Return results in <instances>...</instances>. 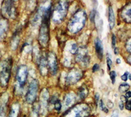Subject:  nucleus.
<instances>
[{
    "instance_id": "obj_1",
    "label": "nucleus",
    "mask_w": 131,
    "mask_h": 117,
    "mask_svg": "<svg viewBox=\"0 0 131 117\" xmlns=\"http://www.w3.org/2000/svg\"><path fill=\"white\" fill-rule=\"evenodd\" d=\"M87 20L86 12L83 9L79 10L73 15L68 23V28L70 32L77 34L83 28Z\"/></svg>"
},
{
    "instance_id": "obj_2",
    "label": "nucleus",
    "mask_w": 131,
    "mask_h": 117,
    "mask_svg": "<svg viewBox=\"0 0 131 117\" xmlns=\"http://www.w3.org/2000/svg\"><path fill=\"white\" fill-rule=\"evenodd\" d=\"M13 61L7 59L0 62V84L2 87L7 86L11 74Z\"/></svg>"
},
{
    "instance_id": "obj_3",
    "label": "nucleus",
    "mask_w": 131,
    "mask_h": 117,
    "mask_svg": "<svg viewBox=\"0 0 131 117\" xmlns=\"http://www.w3.org/2000/svg\"><path fill=\"white\" fill-rule=\"evenodd\" d=\"M68 10V2L67 1H60L55 6L52 13V21L54 23L60 24L64 19Z\"/></svg>"
},
{
    "instance_id": "obj_4",
    "label": "nucleus",
    "mask_w": 131,
    "mask_h": 117,
    "mask_svg": "<svg viewBox=\"0 0 131 117\" xmlns=\"http://www.w3.org/2000/svg\"><path fill=\"white\" fill-rule=\"evenodd\" d=\"M90 107L86 104H79L68 111L64 117H87L90 114Z\"/></svg>"
},
{
    "instance_id": "obj_5",
    "label": "nucleus",
    "mask_w": 131,
    "mask_h": 117,
    "mask_svg": "<svg viewBox=\"0 0 131 117\" xmlns=\"http://www.w3.org/2000/svg\"><path fill=\"white\" fill-rule=\"evenodd\" d=\"M39 90V82L37 80H33L29 85L28 90L26 95V102L29 104H32L36 101L37 93Z\"/></svg>"
},
{
    "instance_id": "obj_6",
    "label": "nucleus",
    "mask_w": 131,
    "mask_h": 117,
    "mask_svg": "<svg viewBox=\"0 0 131 117\" xmlns=\"http://www.w3.org/2000/svg\"><path fill=\"white\" fill-rule=\"evenodd\" d=\"M2 15L5 18H15L16 9L13 1H5L2 5Z\"/></svg>"
},
{
    "instance_id": "obj_7",
    "label": "nucleus",
    "mask_w": 131,
    "mask_h": 117,
    "mask_svg": "<svg viewBox=\"0 0 131 117\" xmlns=\"http://www.w3.org/2000/svg\"><path fill=\"white\" fill-rule=\"evenodd\" d=\"M28 71L26 65H20L17 69L16 74V80L17 86L20 88H23L25 85L28 78Z\"/></svg>"
},
{
    "instance_id": "obj_8",
    "label": "nucleus",
    "mask_w": 131,
    "mask_h": 117,
    "mask_svg": "<svg viewBox=\"0 0 131 117\" xmlns=\"http://www.w3.org/2000/svg\"><path fill=\"white\" fill-rule=\"evenodd\" d=\"M49 41V23H41L39 42L42 46H46Z\"/></svg>"
},
{
    "instance_id": "obj_9",
    "label": "nucleus",
    "mask_w": 131,
    "mask_h": 117,
    "mask_svg": "<svg viewBox=\"0 0 131 117\" xmlns=\"http://www.w3.org/2000/svg\"><path fill=\"white\" fill-rule=\"evenodd\" d=\"M83 76V72L81 70L74 69L70 71L66 76V82L68 85H73L78 82Z\"/></svg>"
},
{
    "instance_id": "obj_10",
    "label": "nucleus",
    "mask_w": 131,
    "mask_h": 117,
    "mask_svg": "<svg viewBox=\"0 0 131 117\" xmlns=\"http://www.w3.org/2000/svg\"><path fill=\"white\" fill-rule=\"evenodd\" d=\"M47 61L49 71L52 75H55L58 71V62L56 55L54 53H49L47 57Z\"/></svg>"
},
{
    "instance_id": "obj_11",
    "label": "nucleus",
    "mask_w": 131,
    "mask_h": 117,
    "mask_svg": "<svg viewBox=\"0 0 131 117\" xmlns=\"http://www.w3.org/2000/svg\"><path fill=\"white\" fill-rule=\"evenodd\" d=\"M75 59L78 63L82 64L83 66H88L90 63V57L88 55L87 49L85 47H82L81 48L78 50Z\"/></svg>"
},
{
    "instance_id": "obj_12",
    "label": "nucleus",
    "mask_w": 131,
    "mask_h": 117,
    "mask_svg": "<svg viewBox=\"0 0 131 117\" xmlns=\"http://www.w3.org/2000/svg\"><path fill=\"white\" fill-rule=\"evenodd\" d=\"M49 98H50V95H49V91L47 90V89H43L41 92L40 101H39V103L40 110H41V113L43 114H44L46 111V109L47 107L49 101Z\"/></svg>"
},
{
    "instance_id": "obj_13",
    "label": "nucleus",
    "mask_w": 131,
    "mask_h": 117,
    "mask_svg": "<svg viewBox=\"0 0 131 117\" xmlns=\"http://www.w3.org/2000/svg\"><path fill=\"white\" fill-rule=\"evenodd\" d=\"M9 101V95L4 93L0 98V117H5L6 113L7 106Z\"/></svg>"
},
{
    "instance_id": "obj_14",
    "label": "nucleus",
    "mask_w": 131,
    "mask_h": 117,
    "mask_svg": "<svg viewBox=\"0 0 131 117\" xmlns=\"http://www.w3.org/2000/svg\"><path fill=\"white\" fill-rule=\"evenodd\" d=\"M9 29V24L6 19H0V41L5 39Z\"/></svg>"
},
{
    "instance_id": "obj_15",
    "label": "nucleus",
    "mask_w": 131,
    "mask_h": 117,
    "mask_svg": "<svg viewBox=\"0 0 131 117\" xmlns=\"http://www.w3.org/2000/svg\"><path fill=\"white\" fill-rule=\"evenodd\" d=\"M121 17L123 20L125 21V23H130L131 20V8H130V3L128 4L127 6L123 9L122 12H121Z\"/></svg>"
},
{
    "instance_id": "obj_16",
    "label": "nucleus",
    "mask_w": 131,
    "mask_h": 117,
    "mask_svg": "<svg viewBox=\"0 0 131 117\" xmlns=\"http://www.w3.org/2000/svg\"><path fill=\"white\" fill-rule=\"evenodd\" d=\"M94 46H95L96 52L99 59L101 60L103 57V53H104V47L102 41L98 38H96L94 40Z\"/></svg>"
},
{
    "instance_id": "obj_17",
    "label": "nucleus",
    "mask_w": 131,
    "mask_h": 117,
    "mask_svg": "<svg viewBox=\"0 0 131 117\" xmlns=\"http://www.w3.org/2000/svg\"><path fill=\"white\" fill-rule=\"evenodd\" d=\"M39 71L41 74L43 76H46L49 72V69L47 66V57H41L39 61Z\"/></svg>"
},
{
    "instance_id": "obj_18",
    "label": "nucleus",
    "mask_w": 131,
    "mask_h": 117,
    "mask_svg": "<svg viewBox=\"0 0 131 117\" xmlns=\"http://www.w3.org/2000/svg\"><path fill=\"white\" fill-rule=\"evenodd\" d=\"M76 100V95L74 93L71 92V93H68L64 98V105L66 107H69L72 106L75 103Z\"/></svg>"
},
{
    "instance_id": "obj_19",
    "label": "nucleus",
    "mask_w": 131,
    "mask_h": 117,
    "mask_svg": "<svg viewBox=\"0 0 131 117\" xmlns=\"http://www.w3.org/2000/svg\"><path fill=\"white\" fill-rule=\"evenodd\" d=\"M108 21L110 28V29H113L115 26V18L114 11H113V9L112 7V6L109 7Z\"/></svg>"
},
{
    "instance_id": "obj_20",
    "label": "nucleus",
    "mask_w": 131,
    "mask_h": 117,
    "mask_svg": "<svg viewBox=\"0 0 131 117\" xmlns=\"http://www.w3.org/2000/svg\"><path fill=\"white\" fill-rule=\"evenodd\" d=\"M19 34H18V32H16L13 36L12 40L10 42V47H11L12 50H16L17 49L18 44H19Z\"/></svg>"
},
{
    "instance_id": "obj_21",
    "label": "nucleus",
    "mask_w": 131,
    "mask_h": 117,
    "mask_svg": "<svg viewBox=\"0 0 131 117\" xmlns=\"http://www.w3.org/2000/svg\"><path fill=\"white\" fill-rule=\"evenodd\" d=\"M19 109L20 105L18 103L13 104L12 105V107H11V109H10L8 117H17L18 113H19Z\"/></svg>"
},
{
    "instance_id": "obj_22",
    "label": "nucleus",
    "mask_w": 131,
    "mask_h": 117,
    "mask_svg": "<svg viewBox=\"0 0 131 117\" xmlns=\"http://www.w3.org/2000/svg\"><path fill=\"white\" fill-rule=\"evenodd\" d=\"M78 93H79V97L81 99H84L86 98V96L88 95L89 90L87 87L85 86H83L79 88V91H78Z\"/></svg>"
},
{
    "instance_id": "obj_23",
    "label": "nucleus",
    "mask_w": 131,
    "mask_h": 117,
    "mask_svg": "<svg viewBox=\"0 0 131 117\" xmlns=\"http://www.w3.org/2000/svg\"><path fill=\"white\" fill-rule=\"evenodd\" d=\"M39 111H40V107H39V104H36L33 107L32 111L31 113V117H38L39 114Z\"/></svg>"
},
{
    "instance_id": "obj_24",
    "label": "nucleus",
    "mask_w": 131,
    "mask_h": 117,
    "mask_svg": "<svg viewBox=\"0 0 131 117\" xmlns=\"http://www.w3.org/2000/svg\"><path fill=\"white\" fill-rule=\"evenodd\" d=\"M130 88V85L127 83H123L121 84L119 87V92L121 93H125L128 92V89Z\"/></svg>"
},
{
    "instance_id": "obj_25",
    "label": "nucleus",
    "mask_w": 131,
    "mask_h": 117,
    "mask_svg": "<svg viewBox=\"0 0 131 117\" xmlns=\"http://www.w3.org/2000/svg\"><path fill=\"white\" fill-rule=\"evenodd\" d=\"M78 50H79V48H78V45H77V44H72V45H70V50H69V51H70V52L71 53L72 55H75L78 53Z\"/></svg>"
},
{
    "instance_id": "obj_26",
    "label": "nucleus",
    "mask_w": 131,
    "mask_h": 117,
    "mask_svg": "<svg viewBox=\"0 0 131 117\" xmlns=\"http://www.w3.org/2000/svg\"><path fill=\"white\" fill-rule=\"evenodd\" d=\"M106 61H107V69H108L109 71H110L111 67H112V59H111L110 55L109 54V53H107V56H106Z\"/></svg>"
},
{
    "instance_id": "obj_27",
    "label": "nucleus",
    "mask_w": 131,
    "mask_h": 117,
    "mask_svg": "<svg viewBox=\"0 0 131 117\" xmlns=\"http://www.w3.org/2000/svg\"><path fill=\"white\" fill-rule=\"evenodd\" d=\"M54 109L57 111H60V110L62 109V103H61V101L58 99V100L54 103Z\"/></svg>"
},
{
    "instance_id": "obj_28",
    "label": "nucleus",
    "mask_w": 131,
    "mask_h": 117,
    "mask_svg": "<svg viewBox=\"0 0 131 117\" xmlns=\"http://www.w3.org/2000/svg\"><path fill=\"white\" fill-rule=\"evenodd\" d=\"M110 78L112 80V83L113 84H114L115 82V78H116L117 76V74L115 72V71H111L110 73Z\"/></svg>"
},
{
    "instance_id": "obj_29",
    "label": "nucleus",
    "mask_w": 131,
    "mask_h": 117,
    "mask_svg": "<svg viewBox=\"0 0 131 117\" xmlns=\"http://www.w3.org/2000/svg\"><path fill=\"white\" fill-rule=\"evenodd\" d=\"M100 109H101V110L102 111H104V113H108V109H107V107H106V106H105L104 103V102H103L102 100H100Z\"/></svg>"
},
{
    "instance_id": "obj_30",
    "label": "nucleus",
    "mask_w": 131,
    "mask_h": 117,
    "mask_svg": "<svg viewBox=\"0 0 131 117\" xmlns=\"http://www.w3.org/2000/svg\"><path fill=\"white\" fill-rule=\"evenodd\" d=\"M130 43H131V40L130 38H129V39L127 40V43H126V49H127V51H128L129 53H130V50H131Z\"/></svg>"
},
{
    "instance_id": "obj_31",
    "label": "nucleus",
    "mask_w": 131,
    "mask_h": 117,
    "mask_svg": "<svg viewBox=\"0 0 131 117\" xmlns=\"http://www.w3.org/2000/svg\"><path fill=\"white\" fill-rule=\"evenodd\" d=\"M96 15V10H93L92 11V12L91 13V22L92 23H94V18H95V16Z\"/></svg>"
},
{
    "instance_id": "obj_32",
    "label": "nucleus",
    "mask_w": 131,
    "mask_h": 117,
    "mask_svg": "<svg viewBox=\"0 0 131 117\" xmlns=\"http://www.w3.org/2000/svg\"><path fill=\"white\" fill-rule=\"evenodd\" d=\"M115 44H116V37L114 34H112V47L115 48Z\"/></svg>"
},
{
    "instance_id": "obj_33",
    "label": "nucleus",
    "mask_w": 131,
    "mask_h": 117,
    "mask_svg": "<svg viewBox=\"0 0 131 117\" xmlns=\"http://www.w3.org/2000/svg\"><path fill=\"white\" fill-rule=\"evenodd\" d=\"M128 74H129V72H125L124 74H123L122 76H121V80H123V81L126 82L128 80Z\"/></svg>"
},
{
    "instance_id": "obj_34",
    "label": "nucleus",
    "mask_w": 131,
    "mask_h": 117,
    "mask_svg": "<svg viewBox=\"0 0 131 117\" xmlns=\"http://www.w3.org/2000/svg\"><path fill=\"white\" fill-rule=\"evenodd\" d=\"M100 69V66L98 64H94L93 67H92V72H95L98 71Z\"/></svg>"
},
{
    "instance_id": "obj_35",
    "label": "nucleus",
    "mask_w": 131,
    "mask_h": 117,
    "mask_svg": "<svg viewBox=\"0 0 131 117\" xmlns=\"http://www.w3.org/2000/svg\"><path fill=\"white\" fill-rule=\"evenodd\" d=\"M125 107L128 111H130L131 109V101H127V103H126V105H125Z\"/></svg>"
},
{
    "instance_id": "obj_36",
    "label": "nucleus",
    "mask_w": 131,
    "mask_h": 117,
    "mask_svg": "<svg viewBox=\"0 0 131 117\" xmlns=\"http://www.w3.org/2000/svg\"><path fill=\"white\" fill-rule=\"evenodd\" d=\"M107 107H109L110 109H112L114 107V104H113V103L110 100H108V101L107 102Z\"/></svg>"
},
{
    "instance_id": "obj_37",
    "label": "nucleus",
    "mask_w": 131,
    "mask_h": 117,
    "mask_svg": "<svg viewBox=\"0 0 131 117\" xmlns=\"http://www.w3.org/2000/svg\"><path fill=\"white\" fill-rule=\"evenodd\" d=\"M112 117H119V112L117 109L114 110L113 111V113L112 114Z\"/></svg>"
},
{
    "instance_id": "obj_38",
    "label": "nucleus",
    "mask_w": 131,
    "mask_h": 117,
    "mask_svg": "<svg viewBox=\"0 0 131 117\" xmlns=\"http://www.w3.org/2000/svg\"><path fill=\"white\" fill-rule=\"evenodd\" d=\"M120 99H121V102H123V103L125 102H127V101H128V99H127L125 95H121V96L120 97Z\"/></svg>"
},
{
    "instance_id": "obj_39",
    "label": "nucleus",
    "mask_w": 131,
    "mask_h": 117,
    "mask_svg": "<svg viewBox=\"0 0 131 117\" xmlns=\"http://www.w3.org/2000/svg\"><path fill=\"white\" fill-rule=\"evenodd\" d=\"M94 99H95L96 103L98 104V101H99V99H100V95H99V94H98V93H96L95 96H94Z\"/></svg>"
},
{
    "instance_id": "obj_40",
    "label": "nucleus",
    "mask_w": 131,
    "mask_h": 117,
    "mask_svg": "<svg viewBox=\"0 0 131 117\" xmlns=\"http://www.w3.org/2000/svg\"><path fill=\"white\" fill-rule=\"evenodd\" d=\"M119 109H120V110H121V111H123L124 109V103L123 102H121V101H120V102L119 103Z\"/></svg>"
},
{
    "instance_id": "obj_41",
    "label": "nucleus",
    "mask_w": 131,
    "mask_h": 117,
    "mask_svg": "<svg viewBox=\"0 0 131 117\" xmlns=\"http://www.w3.org/2000/svg\"><path fill=\"white\" fill-rule=\"evenodd\" d=\"M126 98H127V99H128V98H130L131 97V92L130 91H128V92H127V93H126Z\"/></svg>"
},
{
    "instance_id": "obj_42",
    "label": "nucleus",
    "mask_w": 131,
    "mask_h": 117,
    "mask_svg": "<svg viewBox=\"0 0 131 117\" xmlns=\"http://www.w3.org/2000/svg\"><path fill=\"white\" fill-rule=\"evenodd\" d=\"M119 48H117V47H115V48H114L115 55H118V54H119Z\"/></svg>"
},
{
    "instance_id": "obj_43",
    "label": "nucleus",
    "mask_w": 131,
    "mask_h": 117,
    "mask_svg": "<svg viewBox=\"0 0 131 117\" xmlns=\"http://www.w3.org/2000/svg\"><path fill=\"white\" fill-rule=\"evenodd\" d=\"M116 62L117 64H120V63H121V59L120 58H117L116 59Z\"/></svg>"
},
{
    "instance_id": "obj_44",
    "label": "nucleus",
    "mask_w": 131,
    "mask_h": 117,
    "mask_svg": "<svg viewBox=\"0 0 131 117\" xmlns=\"http://www.w3.org/2000/svg\"><path fill=\"white\" fill-rule=\"evenodd\" d=\"M130 57H131V56H130V55L128 56V59H128V63H129L130 65Z\"/></svg>"
},
{
    "instance_id": "obj_45",
    "label": "nucleus",
    "mask_w": 131,
    "mask_h": 117,
    "mask_svg": "<svg viewBox=\"0 0 131 117\" xmlns=\"http://www.w3.org/2000/svg\"><path fill=\"white\" fill-rule=\"evenodd\" d=\"M128 78H129V80L131 79V77H130V74H128Z\"/></svg>"
}]
</instances>
